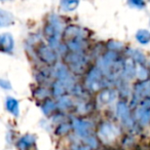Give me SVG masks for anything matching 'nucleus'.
<instances>
[{
    "mask_svg": "<svg viewBox=\"0 0 150 150\" xmlns=\"http://www.w3.org/2000/svg\"><path fill=\"white\" fill-rule=\"evenodd\" d=\"M38 56L42 60V62L46 64H54L57 61V54L50 47L46 45H41L38 48Z\"/></svg>",
    "mask_w": 150,
    "mask_h": 150,
    "instance_id": "nucleus-1",
    "label": "nucleus"
},
{
    "mask_svg": "<svg viewBox=\"0 0 150 150\" xmlns=\"http://www.w3.org/2000/svg\"><path fill=\"white\" fill-rule=\"evenodd\" d=\"M18 150H36L35 137L32 135H25L17 142Z\"/></svg>",
    "mask_w": 150,
    "mask_h": 150,
    "instance_id": "nucleus-2",
    "label": "nucleus"
},
{
    "mask_svg": "<svg viewBox=\"0 0 150 150\" xmlns=\"http://www.w3.org/2000/svg\"><path fill=\"white\" fill-rule=\"evenodd\" d=\"M15 46L13 36L9 33L0 34V52H11Z\"/></svg>",
    "mask_w": 150,
    "mask_h": 150,
    "instance_id": "nucleus-3",
    "label": "nucleus"
},
{
    "mask_svg": "<svg viewBox=\"0 0 150 150\" xmlns=\"http://www.w3.org/2000/svg\"><path fill=\"white\" fill-rule=\"evenodd\" d=\"M134 95L138 98H150V80H144L138 83Z\"/></svg>",
    "mask_w": 150,
    "mask_h": 150,
    "instance_id": "nucleus-4",
    "label": "nucleus"
},
{
    "mask_svg": "<svg viewBox=\"0 0 150 150\" xmlns=\"http://www.w3.org/2000/svg\"><path fill=\"white\" fill-rule=\"evenodd\" d=\"M44 35H45V38L47 39V41L50 43V45H54L57 42V40H58V29H57V27L54 24H47L45 26V28H44Z\"/></svg>",
    "mask_w": 150,
    "mask_h": 150,
    "instance_id": "nucleus-5",
    "label": "nucleus"
},
{
    "mask_svg": "<svg viewBox=\"0 0 150 150\" xmlns=\"http://www.w3.org/2000/svg\"><path fill=\"white\" fill-rule=\"evenodd\" d=\"M13 17L11 13L0 8V28L7 27L13 24Z\"/></svg>",
    "mask_w": 150,
    "mask_h": 150,
    "instance_id": "nucleus-6",
    "label": "nucleus"
},
{
    "mask_svg": "<svg viewBox=\"0 0 150 150\" xmlns=\"http://www.w3.org/2000/svg\"><path fill=\"white\" fill-rule=\"evenodd\" d=\"M117 113H118L119 117L125 123L131 122V115H129V110L127 107L125 103H119L117 105Z\"/></svg>",
    "mask_w": 150,
    "mask_h": 150,
    "instance_id": "nucleus-7",
    "label": "nucleus"
},
{
    "mask_svg": "<svg viewBox=\"0 0 150 150\" xmlns=\"http://www.w3.org/2000/svg\"><path fill=\"white\" fill-rule=\"evenodd\" d=\"M5 107L9 113L15 116L19 115V102L13 98H7L5 101Z\"/></svg>",
    "mask_w": 150,
    "mask_h": 150,
    "instance_id": "nucleus-8",
    "label": "nucleus"
},
{
    "mask_svg": "<svg viewBox=\"0 0 150 150\" xmlns=\"http://www.w3.org/2000/svg\"><path fill=\"white\" fill-rule=\"evenodd\" d=\"M80 0H61V7L65 11H73L79 4Z\"/></svg>",
    "mask_w": 150,
    "mask_h": 150,
    "instance_id": "nucleus-9",
    "label": "nucleus"
},
{
    "mask_svg": "<svg viewBox=\"0 0 150 150\" xmlns=\"http://www.w3.org/2000/svg\"><path fill=\"white\" fill-rule=\"evenodd\" d=\"M136 39L141 44H148L150 42V32L148 30H139L136 34Z\"/></svg>",
    "mask_w": 150,
    "mask_h": 150,
    "instance_id": "nucleus-10",
    "label": "nucleus"
},
{
    "mask_svg": "<svg viewBox=\"0 0 150 150\" xmlns=\"http://www.w3.org/2000/svg\"><path fill=\"white\" fill-rule=\"evenodd\" d=\"M99 99H100L101 103H103V104H108V103H111L115 99V93L110 90L105 91L100 95Z\"/></svg>",
    "mask_w": 150,
    "mask_h": 150,
    "instance_id": "nucleus-11",
    "label": "nucleus"
},
{
    "mask_svg": "<svg viewBox=\"0 0 150 150\" xmlns=\"http://www.w3.org/2000/svg\"><path fill=\"white\" fill-rule=\"evenodd\" d=\"M115 129L113 127V125H106L105 127H102V131H101V134L105 137H111L113 138L115 136Z\"/></svg>",
    "mask_w": 150,
    "mask_h": 150,
    "instance_id": "nucleus-12",
    "label": "nucleus"
},
{
    "mask_svg": "<svg viewBox=\"0 0 150 150\" xmlns=\"http://www.w3.org/2000/svg\"><path fill=\"white\" fill-rule=\"evenodd\" d=\"M127 2L134 8H144V6H145L144 0H129Z\"/></svg>",
    "mask_w": 150,
    "mask_h": 150,
    "instance_id": "nucleus-13",
    "label": "nucleus"
},
{
    "mask_svg": "<svg viewBox=\"0 0 150 150\" xmlns=\"http://www.w3.org/2000/svg\"><path fill=\"white\" fill-rule=\"evenodd\" d=\"M0 86L5 88V90H11V83H9L8 81H6V80H3V79H0Z\"/></svg>",
    "mask_w": 150,
    "mask_h": 150,
    "instance_id": "nucleus-14",
    "label": "nucleus"
}]
</instances>
